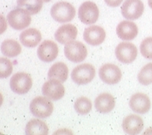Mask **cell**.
Listing matches in <instances>:
<instances>
[{
    "mask_svg": "<svg viewBox=\"0 0 152 135\" xmlns=\"http://www.w3.org/2000/svg\"><path fill=\"white\" fill-rule=\"evenodd\" d=\"M43 0H17V6L29 12L31 15H35L42 9Z\"/></svg>",
    "mask_w": 152,
    "mask_h": 135,
    "instance_id": "603a6c76",
    "label": "cell"
},
{
    "mask_svg": "<svg viewBox=\"0 0 152 135\" xmlns=\"http://www.w3.org/2000/svg\"><path fill=\"white\" fill-rule=\"evenodd\" d=\"M115 106V100L111 94L102 93L95 100V107L97 111L102 114L111 112Z\"/></svg>",
    "mask_w": 152,
    "mask_h": 135,
    "instance_id": "d6986e66",
    "label": "cell"
},
{
    "mask_svg": "<svg viewBox=\"0 0 152 135\" xmlns=\"http://www.w3.org/2000/svg\"><path fill=\"white\" fill-rule=\"evenodd\" d=\"M26 134L27 135H47L48 134V127L42 120L32 119L26 124Z\"/></svg>",
    "mask_w": 152,
    "mask_h": 135,
    "instance_id": "44dd1931",
    "label": "cell"
},
{
    "mask_svg": "<svg viewBox=\"0 0 152 135\" xmlns=\"http://www.w3.org/2000/svg\"><path fill=\"white\" fill-rule=\"evenodd\" d=\"M95 76V68L88 63L76 66L71 74L72 80L78 85H87L94 79Z\"/></svg>",
    "mask_w": 152,
    "mask_h": 135,
    "instance_id": "277c9868",
    "label": "cell"
},
{
    "mask_svg": "<svg viewBox=\"0 0 152 135\" xmlns=\"http://www.w3.org/2000/svg\"><path fill=\"white\" fill-rule=\"evenodd\" d=\"M42 92L45 97L49 100L58 101L63 98L65 89L61 82L56 80H48L45 82L42 88Z\"/></svg>",
    "mask_w": 152,
    "mask_h": 135,
    "instance_id": "8fae6325",
    "label": "cell"
},
{
    "mask_svg": "<svg viewBox=\"0 0 152 135\" xmlns=\"http://www.w3.org/2000/svg\"><path fill=\"white\" fill-rule=\"evenodd\" d=\"M20 42L24 46L35 48L42 40V33L36 28H30L23 31L19 35Z\"/></svg>",
    "mask_w": 152,
    "mask_h": 135,
    "instance_id": "ac0fdd59",
    "label": "cell"
},
{
    "mask_svg": "<svg viewBox=\"0 0 152 135\" xmlns=\"http://www.w3.org/2000/svg\"><path fill=\"white\" fill-rule=\"evenodd\" d=\"M121 71L116 65L108 63L99 69V77L103 82L108 85L118 84L121 79Z\"/></svg>",
    "mask_w": 152,
    "mask_h": 135,
    "instance_id": "30bf717a",
    "label": "cell"
},
{
    "mask_svg": "<svg viewBox=\"0 0 152 135\" xmlns=\"http://www.w3.org/2000/svg\"><path fill=\"white\" fill-rule=\"evenodd\" d=\"M122 128L123 131L128 134H138L144 128V121L141 117L137 115H128L123 120Z\"/></svg>",
    "mask_w": 152,
    "mask_h": 135,
    "instance_id": "e0dca14e",
    "label": "cell"
},
{
    "mask_svg": "<svg viewBox=\"0 0 152 135\" xmlns=\"http://www.w3.org/2000/svg\"><path fill=\"white\" fill-rule=\"evenodd\" d=\"M8 23L15 30H22L27 28L31 23V14L26 10L17 8L12 10L7 15Z\"/></svg>",
    "mask_w": 152,
    "mask_h": 135,
    "instance_id": "7a4b0ae2",
    "label": "cell"
},
{
    "mask_svg": "<svg viewBox=\"0 0 152 135\" xmlns=\"http://www.w3.org/2000/svg\"><path fill=\"white\" fill-rule=\"evenodd\" d=\"M116 33L121 39L124 41H130L137 37L138 28L134 22L124 20L121 22L117 26Z\"/></svg>",
    "mask_w": 152,
    "mask_h": 135,
    "instance_id": "2e32d148",
    "label": "cell"
},
{
    "mask_svg": "<svg viewBox=\"0 0 152 135\" xmlns=\"http://www.w3.org/2000/svg\"><path fill=\"white\" fill-rule=\"evenodd\" d=\"M106 32L102 27L99 26H91L84 31L83 38L88 45L93 46L99 45L104 41Z\"/></svg>",
    "mask_w": 152,
    "mask_h": 135,
    "instance_id": "4fadbf2b",
    "label": "cell"
},
{
    "mask_svg": "<svg viewBox=\"0 0 152 135\" xmlns=\"http://www.w3.org/2000/svg\"><path fill=\"white\" fill-rule=\"evenodd\" d=\"M148 6L152 9V0H148Z\"/></svg>",
    "mask_w": 152,
    "mask_h": 135,
    "instance_id": "f1b7e54d",
    "label": "cell"
},
{
    "mask_svg": "<svg viewBox=\"0 0 152 135\" xmlns=\"http://www.w3.org/2000/svg\"><path fill=\"white\" fill-rule=\"evenodd\" d=\"M64 53L69 61L78 63L86 59L88 55V49L81 42L73 41L65 45Z\"/></svg>",
    "mask_w": 152,
    "mask_h": 135,
    "instance_id": "5b68a950",
    "label": "cell"
},
{
    "mask_svg": "<svg viewBox=\"0 0 152 135\" xmlns=\"http://www.w3.org/2000/svg\"><path fill=\"white\" fill-rule=\"evenodd\" d=\"M78 29L72 24H65L60 26L55 33V39L60 44L65 45L73 42L77 38Z\"/></svg>",
    "mask_w": 152,
    "mask_h": 135,
    "instance_id": "9a60e30c",
    "label": "cell"
},
{
    "mask_svg": "<svg viewBox=\"0 0 152 135\" xmlns=\"http://www.w3.org/2000/svg\"><path fill=\"white\" fill-rule=\"evenodd\" d=\"M10 88L15 94H25L32 88V80L28 74L26 72H18L10 79Z\"/></svg>",
    "mask_w": 152,
    "mask_h": 135,
    "instance_id": "8992f818",
    "label": "cell"
},
{
    "mask_svg": "<svg viewBox=\"0 0 152 135\" xmlns=\"http://www.w3.org/2000/svg\"><path fill=\"white\" fill-rule=\"evenodd\" d=\"M45 2H49L51 1V0H43Z\"/></svg>",
    "mask_w": 152,
    "mask_h": 135,
    "instance_id": "f546056e",
    "label": "cell"
},
{
    "mask_svg": "<svg viewBox=\"0 0 152 135\" xmlns=\"http://www.w3.org/2000/svg\"><path fill=\"white\" fill-rule=\"evenodd\" d=\"M69 76V69L64 62H56L52 65L48 72V78L50 80H56L63 83Z\"/></svg>",
    "mask_w": 152,
    "mask_h": 135,
    "instance_id": "ffe728a7",
    "label": "cell"
},
{
    "mask_svg": "<svg viewBox=\"0 0 152 135\" xmlns=\"http://www.w3.org/2000/svg\"><path fill=\"white\" fill-rule=\"evenodd\" d=\"M121 14L126 19H139L145 11V6L141 0H125L121 8Z\"/></svg>",
    "mask_w": 152,
    "mask_h": 135,
    "instance_id": "ba28073f",
    "label": "cell"
},
{
    "mask_svg": "<svg viewBox=\"0 0 152 135\" xmlns=\"http://www.w3.org/2000/svg\"><path fill=\"white\" fill-rule=\"evenodd\" d=\"M13 66L11 61L6 58H0V77L1 78H8L12 74Z\"/></svg>",
    "mask_w": 152,
    "mask_h": 135,
    "instance_id": "4316f807",
    "label": "cell"
},
{
    "mask_svg": "<svg viewBox=\"0 0 152 135\" xmlns=\"http://www.w3.org/2000/svg\"><path fill=\"white\" fill-rule=\"evenodd\" d=\"M141 53L145 58L152 60V37H148L140 45Z\"/></svg>",
    "mask_w": 152,
    "mask_h": 135,
    "instance_id": "484cf974",
    "label": "cell"
},
{
    "mask_svg": "<svg viewBox=\"0 0 152 135\" xmlns=\"http://www.w3.org/2000/svg\"><path fill=\"white\" fill-rule=\"evenodd\" d=\"M31 113L39 118H46L51 116L54 106L46 97H36L31 101L29 105Z\"/></svg>",
    "mask_w": 152,
    "mask_h": 135,
    "instance_id": "3957f363",
    "label": "cell"
},
{
    "mask_svg": "<svg viewBox=\"0 0 152 135\" xmlns=\"http://www.w3.org/2000/svg\"><path fill=\"white\" fill-rule=\"evenodd\" d=\"M104 2L110 7H118L123 2V0H104Z\"/></svg>",
    "mask_w": 152,
    "mask_h": 135,
    "instance_id": "83f0119b",
    "label": "cell"
},
{
    "mask_svg": "<svg viewBox=\"0 0 152 135\" xmlns=\"http://www.w3.org/2000/svg\"><path fill=\"white\" fill-rule=\"evenodd\" d=\"M78 19L86 25H92L98 21L99 9L95 2L86 1L80 6L78 12Z\"/></svg>",
    "mask_w": 152,
    "mask_h": 135,
    "instance_id": "52a82bcc",
    "label": "cell"
},
{
    "mask_svg": "<svg viewBox=\"0 0 152 135\" xmlns=\"http://www.w3.org/2000/svg\"><path fill=\"white\" fill-rule=\"evenodd\" d=\"M115 55L119 61L124 64L133 62L137 55V48L131 42H121L115 48Z\"/></svg>",
    "mask_w": 152,
    "mask_h": 135,
    "instance_id": "9c48e42d",
    "label": "cell"
},
{
    "mask_svg": "<svg viewBox=\"0 0 152 135\" xmlns=\"http://www.w3.org/2000/svg\"><path fill=\"white\" fill-rule=\"evenodd\" d=\"M1 50L3 55L6 57H16L19 55L22 52V46L18 42L14 39H6L2 42Z\"/></svg>",
    "mask_w": 152,
    "mask_h": 135,
    "instance_id": "7402d4cb",
    "label": "cell"
},
{
    "mask_svg": "<svg viewBox=\"0 0 152 135\" xmlns=\"http://www.w3.org/2000/svg\"><path fill=\"white\" fill-rule=\"evenodd\" d=\"M129 106L131 109L136 113L144 115L151 109V100L149 97L144 93H136L130 98Z\"/></svg>",
    "mask_w": 152,
    "mask_h": 135,
    "instance_id": "5bb4252c",
    "label": "cell"
},
{
    "mask_svg": "<svg viewBox=\"0 0 152 135\" xmlns=\"http://www.w3.org/2000/svg\"><path fill=\"white\" fill-rule=\"evenodd\" d=\"M58 46L51 40H45L38 48V57L42 61L51 62L54 61L58 55Z\"/></svg>",
    "mask_w": 152,
    "mask_h": 135,
    "instance_id": "7c38bea8",
    "label": "cell"
},
{
    "mask_svg": "<svg viewBox=\"0 0 152 135\" xmlns=\"http://www.w3.org/2000/svg\"><path fill=\"white\" fill-rule=\"evenodd\" d=\"M137 80L143 85L152 84V63H148L143 67L137 74Z\"/></svg>",
    "mask_w": 152,
    "mask_h": 135,
    "instance_id": "d4e9b609",
    "label": "cell"
},
{
    "mask_svg": "<svg viewBox=\"0 0 152 135\" xmlns=\"http://www.w3.org/2000/svg\"><path fill=\"white\" fill-rule=\"evenodd\" d=\"M51 16L59 23H65L72 20L75 16L76 10L74 6L68 2H56L51 8Z\"/></svg>",
    "mask_w": 152,
    "mask_h": 135,
    "instance_id": "6da1fadb",
    "label": "cell"
},
{
    "mask_svg": "<svg viewBox=\"0 0 152 135\" xmlns=\"http://www.w3.org/2000/svg\"><path fill=\"white\" fill-rule=\"evenodd\" d=\"M74 107L77 113L82 115H86L91 111L92 104L91 100L86 97H80L77 98L74 104Z\"/></svg>",
    "mask_w": 152,
    "mask_h": 135,
    "instance_id": "cb8c5ba5",
    "label": "cell"
}]
</instances>
